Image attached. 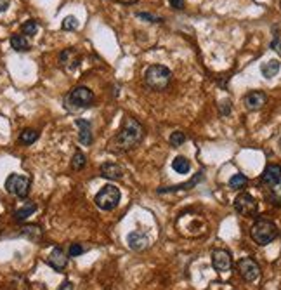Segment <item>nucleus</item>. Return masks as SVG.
I'll return each instance as SVG.
<instances>
[{
	"label": "nucleus",
	"instance_id": "f257e3e1",
	"mask_svg": "<svg viewBox=\"0 0 281 290\" xmlns=\"http://www.w3.org/2000/svg\"><path fill=\"white\" fill-rule=\"evenodd\" d=\"M144 137V129L135 118L127 117L120 130L110 141V150L115 153H125L139 144Z\"/></svg>",
	"mask_w": 281,
	"mask_h": 290
},
{
	"label": "nucleus",
	"instance_id": "f03ea898",
	"mask_svg": "<svg viewBox=\"0 0 281 290\" xmlns=\"http://www.w3.org/2000/svg\"><path fill=\"white\" fill-rule=\"evenodd\" d=\"M260 182L267 200L274 205H281V165L269 164L260 176Z\"/></svg>",
	"mask_w": 281,
	"mask_h": 290
},
{
	"label": "nucleus",
	"instance_id": "7ed1b4c3",
	"mask_svg": "<svg viewBox=\"0 0 281 290\" xmlns=\"http://www.w3.org/2000/svg\"><path fill=\"white\" fill-rule=\"evenodd\" d=\"M172 80V71L163 65H151L144 71V82L150 89L163 90Z\"/></svg>",
	"mask_w": 281,
	"mask_h": 290
},
{
	"label": "nucleus",
	"instance_id": "20e7f679",
	"mask_svg": "<svg viewBox=\"0 0 281 290\" xmlns=\"http://www.w3.org/2000/svg\"><path fill=\"white\" fill-rule=\"evenodd\" d=\"M250 236L257 245H267L278 236V228L269 219H257L250 229Z\"/></svg>",
	"mask_w": 281,
	"mask_h": 290
},
{
	"label": "nucleus",
	"instance_id": "39448f33",
	"mask_svg": "<svg viewBox=\"0 0 281 290\" xmlns=\"http://www.w3.org/2000/svg\"><path fill=\"white\" fill-rule=\"evenodd\" d=\"M94 103V94L89 87H75L70 94L64 99V105L68 110L71 111H78V110H85Z\"/></svg>",
	"mask_w": 281,
	"mask_h": 290
},
{
	"label": "nucleus",
	"instance_id": "423d86ee",
	"mask_svg": "<svg viewBox=\"0 0 281 290\" xmlns=\"http://www.w3.org/2000/svg\"><path fill=\"white\" fill-rule=\"evenodd\" d=\"M120 198H122V193L116 188L115 184H106L101 188V191L96 195L94 202L101 210H113L118 207Z\"/></svg>",
	"mask_w": 281,
	"mask_h": 290
},
{
	"label": "nucleus",
	"instance_id": "0eeeda50",
	"mask_svg": "<svg viewBox=\"0 0 281 290\" xmlns=\"http://www.w3.org/2000/svg\"><path fill=\"white\" fill-rule=\"evenodd\" d=\"M30 186H31L30 177L21 176V174H11L6 179V189L18 198H26L28 193H30Z\"/></svg>",
	"mask_w": 281,
	"mask_h": 290
},
{
	"label": "nucleus",
	"instance_id": "6e6552de",
	"mask_svg": "<svg viewBox=\"0 0 281 290\" xmlns=\"http://www.w3.org/2000/svg\"><path fill=\"white\" fill-rule=\"evenodd\" d=\"M235 209L243 217H255L259 212V205H257L255 198L250 193H240L235 200Z\"/></svg>",
	"mask_w": 281,
	"mask_h": 290
},
{
	"label": "nucleus",
	"instance_id": "1a4fd4ad",
	"mask_svg": "<svg viewBox=\"0 0 281 290\" xmlns=\"http://www.w3.org/2000/svg\"><path fill=\"white\" fill-rule=\"evenodd\" d=\"M238 271L243 280L248 281V283H250V281H255L260 275L259 264H257L252 257H243V259L238 261Z\"/></svg>",
	"mask_w": 281,
	"mask_h": 290
},
{
	"label": "nucleus",
	"instance_id": "9d476101",
	"mask_svg": "<svg viewBox=\"0 0 281 290\" xmlns=\"http://www.w3.org/2000/svg\"><path fill=\"white\" fill-rule=\"evenodd\" d=\"M212 266H214L215 271L219 273H226L232 268V259L231 254L224 249H217L212 252Z\"/></svg>",
	"mask_w": 281,
	"mask_h": 290
},
{
	"label": "nucleus",
	"instance_id": "9b49d317",
	"mask_svg": "<svg viewBox=\"0 0 281 290\" xmlns=\"http://www.w3.org/2000/svg\"><path fill=\"white\" fill-rule=\"evenodd\" d=\"M47 263H49L51 268H54L56 271H63L68 264V257H66V254H64L63 249L54 247L52 249V252L49 254V257H47Z\"/></svg>",
	"mask_w": 281,
	"mask_h": 290
},
{
	"label": "nucleus",
	"instance_id": "f8f14e48",
	"mask_svg": "<svg viewBox=\"0 0 281 290\" xmlns=\"http://www.w3.org/2000/svg\"><path fill=\"white\" fill-rule=\"evenodd\" d=\"M267 101V96L260 90H254V92L247 94L245 98V106H247L250 111H255V110H260Z\"/></svg>",
	"mask_w": 281,
	"mask_h": 290
},
{
	"label": "nucleus",
	"instance_id": "ddd939ff",
	"mask_svg": "<svg viewBox=\"0 0 281 290\" xmlns=\"http://www.w3.org/2000/svg\"><path fill=\"white\" fill-rule=\"evenodd\" d=\"M75 125L78 127V139L82 144L89 146L92 142V125L90 122L83 120V118H77L75 120Z\"/></svg>",
	"mask_w": 281,
	"mask_h": 290
},
{
	"label": "nucleus",
	"instance_id": "4468645a",
	"mask_svg": "<svg viewBox=\"0 0 281 290\" xmlns=\"http://www.w3.org/2000/svg\"><path fill=\"white\" fill-rule=\"evenodd\" d=\"M101 176L104 179L116 181L123 177V167H120L118 164H104L101 165Z\"/></svg>",
	"mask_w": 281,
	"mask_h": 290
},
{
	"label": "nucleus",
	"instance_id": "2eb2a0df",
	"mask_svg": "<svg viewBox=\"0 0 281 290\" xmlns=\"http://www.w3.org/2000/svg\"><path fill=\"white\" fill-rule=\"evenodd\" d=\"M127 244L132 250H143L148 245V236L143 231H132L127 236Z\"/></svg>",
	"mask_w": 281,
	"mask_h": 290
},
{
	"label": "nucleus",
	"instance_id": "dca6fc26",
	"mask_svg": "<svg viewBox=\"0 0 281 290\" xmlns=\"http://www.w3.org/2000/svg\"><path fill=\"white\" fill-rule=\"evenodd\" d=\"M11 45H13V49L18 51V53L30 51V40H28V37H25V35H13V37H11Z\"/></svg>",
	"mask_w": 281,
	"mask_h": 290
},
{
	"label": "nucleus",
	"instance_id": "f3484780",
	"mask_svg": "<svg viewBox=\"0 0 281 290\" xmlns=\"http://www.w3.org/2000/svg\"><path fill=\"white\" fill-rule=\"evenodd\" d=\"M37 210V205L35 204H31V202H28V204H25L23 205L21 209H18L14 212V219L18 221V222H21V221H25V219H28V217L31 216V214Z\"/></svg>",
	"mask_w": 281,
	"mask_h": 290
},
{
	"label": "nucleus",
	"instance_id": "a211bd4d",
	"mask_svg": "<svg viewBox=\"0 0 281 290\" xmlns=\"http://www.w3.org/2000/svg\"><path fill=\"white\" fill-rule=\"evenodd\" d=\"M202 177H203V172H198V176H196L193 181H190V182H184V184H179V186H170V188H160V189H158V193H160V195H163V193L180 191V189H190L191 186H195L196 182H198L200 179H202Z\"/></svg>",
	"mask_w": 281,
	"mask_h": 290
},
{
	"label": "nucleus",
	"instance_id": "6ab92c4d",
	"mask_svg": "<svg viewBox=\"0 0 281 290\" xmlns=\"http://www.w3.org/2000/svg\"><path fill=\"white\" fill-rule=\"evenodd\" d=\"M172 169L177 174H188L191 169V164L186 157H175L174 160H172Z\"/></svg>",
	"mask_w": 281,
	"mask_h": 290
},
{
	"label": "nucleus",
	"instance_id": "aec40b11",
	"mask_svg": "<svg viewBox=\"0 0 281 290\" xmlns=\"http://www.w3.org/2000/svg\"><path fill=\"white\" fill-rule=\"evenodd\" d=\"M260 71H262V75L266 78H272L279 71V61H278V59H271V61L264 63Z\"/></svg>",
	"mask_w": 281,
	"mask_h": 290
},
{
	"label": "nucleus",
	"instance_id": "412c9836",
	"mask_svg": "<svg viewBox=\"0 0 281 290\" xmlns=\"http://www.w3.org/2000/svg\"><path fill=\"white\" fill-rule=\"evenodd\" d=\"M38 139V130H33V129H25L21 134H19V142L21 144H33L35 141Z\"/></svg>",
	"mask_w": 281,
	"mask_h": 290
},
{
	"label": "nucleus",
	"instance_id": "4be33fe9",
	"mask_svg": "<svg viewBox=\"0 0 281 290\" xmlns=\"http://www.w3.org/2000/svg\"><path fill=\"white\" fill-rule=\"evenodd\" d=\"M247 184H248V179L243 176V174H235V176L229 179L231 189H243V188H247Z\"/></svg>",
	"mask_w": 281,
	"mask_h": 290
},
{
	"label": "nucleus",
	"instance_id": "5701e85b",
	"mask_svg": "<svg viewBox=\"0 0 281 290\" xmlns=\"http://www.w3.org/2000/svg\"><path fill=\"white\" fill-rule=\"evenodd\" d=\"M85 164H87L85 155L77 150L75 155H73V158H71V169H73V170H82L83 167H85Z\"/></svg>",
	"mask_w": 281,
	"mask_h": 290
},
{
	"label": "nucleus",
	"instance_id": "b1692460",
	"mask_svg": "<svg viewBox=\"0 0 281 290\" xmlns=\"http://www.w3.org/2000/svg\"><path fill=\"white\" fill-rule=\"evenodd\" d=\"M21 31H23V35H25V37H33V35H37V31H38V25H37V21H33V19H30V21L23 23Z\"/></svg>",
	"mask_w": 281,
	"mask_h": 290
},
{
	"label": "nucleus",
	"instance_id": "393cba45",
	"mask_svg": "<svg viewBox=\"0 0 281 290\" xmlns=\"http://www.w3.org/2000/svg\"><path fill=\"white\" fill-rule=\"evenodd\" d=\"M61 28L64 31H73L78 28V19L75 18V16H66V18L63 19L61 23Z\"/></svg>",
	"mask_w": 281,
	"mask_h": 290
},
{
	"label": "nucleus",
	"instance_id": "a878e982",
	"mask_svg": "<svg viewBox=\"0 0 281 290\" xmlns=\"http://www.w3.org/2000/svg\"><path fill=\"white\" fill-rule=\"evenodd\" d=\"M186 141V136H184V132H172V136H170V144L174 146V148H177V146H180L182 142Z\"/></svg>",
	"mask_w": 281,
	"mask_h": 290
},
{
	"label": "nucleus",
	"instance_id": "bb28decb",
	"mask_svg": "<svg viewBox=\"0 0 281 290\" xmlns=\"http://www.w3.org/2000/svg\"><path fill=\"white\" fill-rule=\"evenodd\" d=\"M83 254V247L80 244H71L70 245V256L71 257H78Z\"/></svg>",
	"mask_w": 281,
	"mask_h": 290
},
{
	"label": "nucleus",
	"instance_id": "cd10ccee",
	"mask_svg": "<svg viewBox=\"0 0 281 290\" xmlns=\"http://www.w3.org/2000/svg\"><path fill=\"white\" fill-rule=\"evenodd\" d=\"M139 18L140 19H148V21H153V23H158V21H162L160 18H155V16H151V14H146V13H139Z\"/></svg>",
	"mask_w": 281,
	"mask_h": 290
},
{
	"label": "nucleus",
	"instance_id": "c85d7f7f",
	"mask_svg": "<svg viewBox=\"0 0 281 290\" xmlns=\"http://www.w3.org/2000/svg\"><path fill=\"white\" fill-rule=\"evenodd\" d=\"M168 2H170V6L174 7V9L177 11L184 9V0H168Z\"/></svg>",
	"mask_w": 281,
	"mask_h": 290
},
{
	"label": "nucleus",
	"instance_id": "c756f323",
	"mask_svg": "<svg viewBox=\"0 0 281 290\" xmlns=\"http://www.w3.org/2000/svg\"><path fill=\"white\" fill-rule=\"evenodd\" d=\"M220 111H222V115H227V113H229V103H227V101L220 103Z\"/></svg>",
	"mask_w": 281,
	"mask_h": 290
},
{
	"label": "nucleus",
	"instance_id": "7c9ffc66",
	"mask_svg": "<svg viewBox=\"0 0 281 290\" xmlns=\"http://www.w3.org/2000/svg\"><path fill=\"white\" fill-rule=\"evenodd\" d=\"M59 290H73V283L71 281H64V283H61V287H59Z\"/></svg>",
	"mask_w": 281,
	"mask_h": 290
},
{
	"label": "nucleus",
	"instance_id": "2f4dec72",
	"mask_svg": "<svg viewBox=\"0 0 281 290\" xmlns=\"http://www.w3.org/2000/svg\"><path fill=\"white\" fill-rule=\"evenodd\" d=\"M7 7H9V0H0V13L7 11Z\"/></svg>",
	"mask_w": 281,
	"mask_h": 290
},
{
	"label": "nucleus",
	"instance_id": "473e14b6",
	"mask_svg": "<svg viewBox=\"0 0 281 290\" xmlns=\"http://www.w3.org/2000/svg\"><path fill=\"white\" fill-rule=\"evenodd\" d=\"M116 2H120V4H134V2H137V0H116Z\"/></svg>",
	"mask_w": 281,
	"mask_h": 290
},
{
	"label": "nucleus",
	"instance_id": "72a5a7b5",
	"mask_svg": "<svg viewBox=\"0 0 281 290\" xmlns=\"http://www.w3.org/2000/svg\"><path fill=\"white\" fill-rule=\"evenodd\" d=\"M279 146H281V139H279Z\"/></svg>",
	"mask_w": 281,
	"mask_h": 290
},
{
	"label": "nucleus",
	"instance_id": "f704fd0d",
	"mask_svg": "<svg viewBox=\"0 0 281 290\" xmlns=\"http://www.w3.org/2000/svg\"><path fill=\"white\" fill-rule=\"evenodd\" d=\"M279 51H281V45H279Z\"/></svg>",
	"mask_w": 281,
	"mask_h": 290
}]
</instances>
